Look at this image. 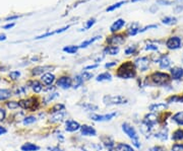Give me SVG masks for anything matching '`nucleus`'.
<instances>
[{
    "label": "nucleus",
    "mask_w": 183,
    "mask_h": 151,
    "mask_svg": "<svg viewBox=\"0 0 183 151\" xmlns=\"http://www.w3.org/2000/svg\"><path fill=\"white\" fill-rule=\"evenodd\" d=\"M158 63L160 64V68L162 69H167L170 67L171 65V60L168 56H162V57L158 60Z\"/></svg>",
    "instance_id": "a211bd4d"
},
{
    "label": "nucleus",
    "mask_w": 183,
    "mask_h": 151,
    "mask_svg": "<svg viewBox=\"0 0 183 151\" xmlns=\"http://www.w3.org/2000/svg\"><path fill=\"white\" fill-rule=\"evenodd\" d=\"M171 79L173 80H181L183 78V68L181 67H173L170 70Z\"/></svg>",
    "instance_id": "f8f14e48"
},
{
    "label": "nucleus",
    "mask_w": 183,
    "mask_h": 151,
    "mask_svg": "<svg viewBox=\"0 0 183 151\" xmlns=\"http://www.w3.org/2000/svg\"><path fill=\"white\" fill-rule=\"evenodd\" d=\"M177 22V19L173 16H166L165 18L162 19V22L164 24H168V26H171V24H174Z\"/></svg>",
    "instance_id": "c9c22d12"
},
{
    "label": "nucleus",
    "mask_w": 183,
    "mask_h": 151,
    "mask_svg": "<svg viewBox=\"0 0 183 151\" xmlns=\"http://www.w3.org/2000/svg\"><path fill=\"white\" fill-rule=\"evenodd\" d=\"M6 107L10 108V110H15V108L19 107V101H7V103H6Z\"/></svg>",
    "instance_id": "a19ab883"
},
{
    "label": "nucleus",
    "mask_w": 183,
    "mask_h": 151,
    "mask_svg": "<svg viewBox=\"0 0 183 151\" xmlns=\"http://www.w3.org/2000/svg\"><path fill=\"white\" fill-rule=\"evenodd\" d=\"M172 151H183V143H175L171 147Z\"/></svg>",
    "instance_id": "79ce46f5"
},
{
    "label": "nucleus",
    "mask_w": 183,
    "mask_h": 151,
    "mask_svg": "<svg viewBox=\"0 0 183 151\" xmlns=\"http://www.w3.org/2000/svg\"><path fill=\"white\" fill-rule=\"evenodd\" d=\"M5 111L3 110V108H0V121H2V120H4V118H5Z\"/></svg>",
    "instance_id": "864d4df0"
},
{
    "label": "nucleus",
    "mask_w": 183,
    "mask_h": 151,
    "mask_svg": "<svg viewBox=\"0 0 183 151\" xmlns=\"http://www.w3.org/2000/svg\"><path fill=\"white\" fill-rule=\"evenodd\" d=\"M96 67H98V65H91V66H87L86 68V70H87V69H94V68H96Z\"/></svg>",
    "instance_id": "bf43d9fd"
},
{
    "label": "nucleus",
    "mask_w": 183,
    "mask_h": 151,
    "mask_svg": "<svg viewBox=\"0 0 183 151\" xmlns=\"http://www.w3.org/2000/svg\"><path fill=\"white\" fill-rule=\"evenodd\" d=\"M65 117V113L64 112H59V113H55L51 116L50 118V122L51 123H58V122H61L63 121V119Z\"/></svg>",
    "instance_id": "aec40b11"
},
{
    "label": "nucleus",
    "mask_w": 183,
    "mask_h": 151,
    "mask_svg": "<svg viewBox=\"0 0 183 151\" xmlns=\"http://www.w3.org/2000/svg\"><path fill=\"white\" fill-rule=\"evenodd\" d=\"M79 48V47H77V46H67V47L63 48V51L66 52L67 54H75Z\"/></svg>",
    "instance_id": "72a5a7b5"
},
{
    "label": "nucleus",
    "mask_w": 183,
    "mask_h": 151,
    "mask_svg": "<svg viewBox=\"0 0 183 151\" xmlns=\"http://www.w3.org/2000/svg\"><path fill=\"white\" fill-rule=\"evenodd\" d=\"M83 81H84V80L82 77V75H77L74 78V85H73V87H74V88H79V86L83 85Z\"/></svg>",
    "instance_id": "4c0bfd02"
},
{
    "label": "nucleus",
    "mask_w": 183,
    "mask_h": 151,
    "mask_svg": "<svg viewBox=\"0 0 183 151\" xmlns=\"http://www.w3.org/2000/svg\"><path fill=\"white\" fill-rule=\"evenodd\" d=\"M139 30L140 29H138V24L137 23L132 24L131 27L128 30V35L129 36H134V35H136L137 33H139Z\"/></svg>",
    "instance_id": "e433bc0d"
},
{
    "label": "nucleus",
    "mask_w": 183,
    "mask_h": 151,
    "mask_svg": "<svg viewBox=\"0 0 183 151\" xmlns=\"http://www.w3.org/2000/svg\"><path fill=\"white\" fill-rule=\"evenodd\" d=\"M48 150H50V151H62L60 148H58V147H48Z\"/></svg>",
    "instance_id": "13d9d810"
},
{
    "label": "nucleus",
    "mask_w": 183,
    "mask_h": 151,
    "mask_svg": "<svg viewBox=\"0 0 183 151\" xmlns=\"http://www.w3.org/2000/svg\"><path fill=\"white\" fill-rule=\"evenodd\" d=\"M13 27H15V23H10V24H7V26H5L4 29H11Z\"/></svg>",
    "instance_id": "052dcab7"
},
{
    "label": "nucleus",
    "mask_w": 183,
    "mask_h": 151,
    "mask_svg": "<svg viewBox=\"0 0 183 151\" xmlns=\"http://www.w3.org/2000/svg\"><path fill=\"white\" fill-rule=\"evenodd\" d=\"M125 1H120V2H117V3H115V4H113V5H111L110 7H108L107 8V11H113L114 9H116V8H119L120 6H122L123 4H125Z\"/></svg>",
    "instance_id": "ea45409f"
},
{
    "label": "nucleus",
    "mask_w": 183,
    "mask_h": 151,
    "mask_svg": "<svg viewBox=\"0 0 183 151\" xmlns=\"http://www.w3.org/2000/svg\"><path fill=\"white\" fill-rule=\"evenodd\" d=\"M135 51H136V47H135V46H130V47H128L125 50V54L126 55H131L133 53H135Z\"/></svg>",
    "instance_id": "a18cd8bd"
},
{
    "label": "nucleus",
    "mask_w": 183,
    "mask_h": 151,
    "mask_svg": "<svg viewBox=\"0 0 183 151\" xmlns=\"http://www.w3.org/2000/svg\"><path fill=\"white\" fill-rule=\"evenodd\" d=\"M80 133L83 136H96L97 131L92 126L89 125H83L80 127Z\"/></svg>",
    "instance_id": "4468645a"
},
{
    "label": "nucleus",
    "mask_w": 183,
    "mask_h": 151,
    "mask_svg": "<svg viewBox=\"0 0 183 151\" xmlns=\"http://www.w3.org/2000/svg\"><path fill=\"white\" fill-rule=\"evenodd\" d=\"M101 141H102V143L104 144V146L106 147L108 150L113 149L114 147H115L114 140L112 139L111 137H109V136H103V137H101Z\"/></svg>",
    "instance_id": "2eb2a0df"
},
{
    "label": "nucleus",
    "mask_w": 183,
    "mask_h": 151,
    "mask_svg": "<svg viewBox=\"0 0 183 151\" xmlns=\"http://www.w3.org/2000/svg\"><path fill=\"white\" fill-rule=\"evenodd\" d=\"M96 22V20H95V18H93V19H90L89 22H87V27H86V29L87 30V29H90V27L93 26V24Z\"/></svg>",
    "instance_id": "5fc2aeb1"
},
{
    "label": "nucleus",
    "mask_w": 183,
    "mask_h": 151,
    "mask_svg": "<svg viewBox=\"0 0 183 151\" xmlns=\"http://www.w3.org/2000/svg\"><path fill=\"white\" fill-rule=\"evenodd\" d=\"M6 132H7V130H6V128L2 127V126H0V136H1V135H4Z\"/></svg>",
    "instance_id": "4d7b16f0"
},
{
    "label": "nucleus",
    "mask_w": 183,
    "mask_h": 151,
    "mask_svg": "<svg viewBox=\"0 0 183 151\" xmlns=\"http://www.w3.org/2000/svg\"><path fill=\"white\" fill-rule=\"evenodd\" d=\"M119 78L122 79H129L133 78L136 75V67L132 62H125L120 65V67L118 68L117 73H116Z\"/></svg>",
    "instance_id": "f257e3e1"
},
{
    "label": "nucleus",
    "mask_w": 183,
    "mask_h": 151,
    "mask_svg": "<svg viewBox=\"0 0 183 151\" xmlns=\"http://www.w3.org/2000/svg\"><path fill=\"white\" fill-rule=\"evenodd\" d=\"M118 53H119V48L117 47V46H108V47L104 49V54L115 56Z\"/></svg>",
    "instance_id": "412c9836"
},
{
    "label": "nucleus",
    "mask_w": 183,
    "mask_h": 151,
    "mask_svg": "<svg viewBox=\"0 0 183 151\" xmlns=\"http://www.w3.org/2000/svg\"><path fill=\"white\" fill-rule=\"evenodd\" d=\"M143 124H146L147 126H149L150 128H154L155 125L158 123V117L155 114L151 113V114H147L145 118H143Z\"/></svg>",
    "instance_id": "9b49d317"
},
{
    "label": "nucleus",
    "mask_w": 183,
    "mask_h": 151,
    "mask_svg": "<svg viewBox=\"0 0 183 151\" xmlns=\"http://www.w3.org/2000/svg\"><path fill=\"white\" fill-rule=\"evenodd\" d=\"M102 147L99 145V144H87L86 146H83L82 149L83 151H100Z\"/></svg>",
    "instance_id": "a878e982"
},
{
    "label": "nucleus",
    "mask_w": 183,
    "mask_h": 151,
    "mask_svg": "<svg viewBox=\"0 0 183 151\" xmlns=\"http://www.w3.org/2000/svg\"><path fill=\"white\" fill-rule=\"evenodd\" d=\"M132 2H135V1H137V0H131Z\"/></svg>",
    "instance_id": "e2e57ef3"
},
{
    "label": "nucleus",
    "mask_w": 183,
    "mask_h": 151,
    "mask_svg": "<svg viewBox=\"0 0 183 151\" xmlns=\"http://www.w3.org/2000/svg\"><path fill=\"white\" fill-rule=\"evenodd\" d=\"M103 103L107 106H120L128 103V100L123 96H105Z\"/></svg>",
    "instance_id": "7ed1b4c3"
},
{
    "label": "nucleus",
    "mask_w": 183,
    "mask_h": 151,
    "mask_svg": "<svg viewBox=\"0 0 183 151\" xmlns=\"http://www.w3.org/2000/svg\"><path fill=\"white\" fill-rule=\"evenodd\" d=\"M157 27H158L157 24H152V26H149V27H143V30H139V33H143V31H146L150 30V29H157Z\"/></svg>",
    "instance_id": "603ef678"
},
{
    "label": "nucleus",
    "mask_w": 183,
    "mask_h": 151,
    "mask_svg": "<svg viewBox=\"0 0 183 151\" xmlns=\"http://www.w3.org/2000/svg\"><path fill=\"white\" fill-rule=\"evenodd\" d=\"M172 140H174V141H181V140H183V129L179 128L175 130L173 134H172Z\"/></svg>",
    "instance_id": "bb28decb"
},
{
    "label": "nucleus",
    "mask_w": 183,
    "mask_h": 151,
    "mask_svg": "<svg viewBox=\"0 0 183 151\" xmlns=\"http://www.w3.org/2000/svg\"><path fill=\"white\" fill-rule=\"evenodd\" d=\"M11 96V91L7 88H0V100H6Z\"/></svg>",
    "instance_id": "cd10ccee"
},
{
    "label": "nucleus",
    "mask_w": 183,
    "mask_h": 151,
    "mask_svg": "<svg viewBox=\"0 0 183 151\" xmlns=\"http://www.w3.org/2000/svg\"><path fill=\"white\" fill-rule=\"evenodd\" d=\"M57 96H58V93H57V92L50 93V94H49V96H48V98H47V100H46V101H47V103H48V101H50V100H53L54 98H55V97H57Z\"/></svg>",
    "instance_id": "3c124183"
},
{
    "label": "nucleus",
    "mask_w": 183,
    "mask_h": 151,
    "mask_svg": "<svg viewBox=\"0 0 183 151\" xmlns=\"http://www.w3.org/2000/svg\"><path fill=\"white\" fill-rule=\"evenodd\" d=\"M121 128H122V131L124 132L132 141H138L139 140V137H138V134H137L136 130L134 129V127H132L131 125L128 124V123H123Z\"/></svg>",
    "instance_id": "20e7f679"
},
{
    "label": "nucleus",
    "mask_w": 183,
    "mask_h": 151,
    "mask_svg": "<svg viewBox=\"0 0 183 151\" xmlns=\"http://www.w3.org/2000/svg\"><path fill=\"white\" fill-rule=\"evenodd\" d=\"M80 124L79 122H76L74 120H67L65 122V130L67 132H76L79 131V130H80Z\"/></svg>",
    "instance_id": "9d476101"
},
{
    "label": "nucleus",
    "mask_w": 183,
    "mask_h": 151,
    "mask_svg": "<svg viewBox=\"0 0 183 151\" xmlns=\"http://www.w3.org/2000/svg\"><path fill=\"white\" fill-rule=\"evenodd\" d=\"M22 151H38L40 150V147L35 145L33 143H24L23 145L20 147Z\"/></svg>",
    "instance_id": "393cba45"
},
{
    "label": "nucleus",
    "mask_w": 183,
    "mask_h": 151,
    "mask_svg": "<svg viewBox=\"0 0 183 151\" xmlns=\"http://www.w3.org/2000/svg\"><path fill=\"white\" fill-rule=\"evenodd\" d=\"M68 27H63V29H60V30H57V31H51V33H47V34H44V35H42V36H39L37 39H44V38H47V37H50L52 36V35H55V34H59V33H62V31H64L66 30H68Z\"/></svg>",
    "instance_id": "2f4dec72"
},
{
    "label": "nucleus",
    "mask_w": 183,
    "mask_h": 151,
    "mask_svg": "<svg viewBox=\"0 0 183 151\" xmlns=\"http://www.w3.org/2000/svg\"><path fill=\"white\" fill-rule=\"evenodd\" d=\"M146 50L147 51H157L158 47L156 45H147L146 46Z\"/></svg>",
    "instance_id": "09e8293b"
},
{
    "label": "nucleus",
    "mask_w": 183,
    "mask_h": 151,
    "mask_svg": "<svg viewBox=\"0 0 183 151\" xmlns=\"http://www.w3.org/2000/svg\"><path fill=\"white\" fill-rule=\"evenodd\" d=\"M109 151H115V150H113V149H111V150H109Z\"/></svg>",
    "instance_id": "0e129e2a"
},
{
    "label": "nucleus",
    "mask_w": 183,
    "mask_h": 151,
    "mask_svg": "<svg viewBox=\"0 0 183 151\" xmlns=\"http://www.w3.org/2000/svg\"><path fill=\"white\" fill-rule=\"evenodd\" d=\"M167 104L164 103H157V104H153L150 106V111L152 113H155V112H161V111H165L167 108Z\"/></svg>",
    "instance_id": "dca6fc26"
},
{
    "label": "nucleus",
    "mask_w": 183,
    "mask_h": 151,
    "mask_svg": "<svg viewBox=\"0 0 183 151\" xmlns=\"http://www.w3.org/2000/svg\"><path fill=\"white\" fill-rule=\"evenodd\" d=\"M182 41L179 37H170L166 42V47L170 50H177L181 47Z\"/></svg>",
    "instance_id": "423d86ee"
},
{
    "label": "nucleus",
    "mask_w": 183,
    "mask_h": 151,
    "mask_svg": "<svg viewBox=\"0 0 183 151\" xmlns=\"http://www.w3.org/2000/svg\"><path fill=\"white\" fill-rule=\"evenodd\" d=\"M155 137H156L157 139H160L161 141H165V140H167L168 138V131H167V129L165 130H161V131H159L158 133H156L155 134Z\"/></svg>",
    "instance_id": "7c9ffc66"
},
{
    "label": "nucleus",
    "mask_w": 183,
    "mask_h": 151,
    "mask_svg": "<svg viewBox=\"0 0 183 151\" xmlns=\"http://www.w3.org/2000/svg\"><path fill=\"white\" fill-rule=\"evenodd\" d=\"M45 71V67H36L33 69V74L34 75H39L41 73H43Z\"/></svg>",
    "instance_id": "49530a36"
},
{
    "label": "nucleus",
    "mask_w": 183,
    "mask_h": 151,
    "mask_svg": "<svg viewBox=\"0 0 183 151\" xmlns=\"http://www.w3.org/2000/svg\"><path fill=\"white\" fill-rule=\"evenodd\" d=\"M82 77L83 78V80H89L93 77V74L92 73H87V72H83L82 74Z\"/></svg>",
    "instance_id": "8fccbe9b"
},
{
    "label": "nucleus",
    "mask_w": 183,
    "mask_h": 151,
    "mask_svg": "<svg viewBox=\"0 0 183 151\" xmlns=\"http://www.w3.org/2000/svg\"><path fill=\"white\" fill-rule=\"evenodd\" d=\"M64 104H56L54 107H52L51 108V113L52 114H55V113H59V112H62V111H64Z\"/></svg>",
    "instance_id": "f704fd0d"
},
{
    "label": "nucleus",
    "mask_w": 183,
    "mask_h": 151,
    "mask_svg": "<svg viewBox=\"0 0 183 151\" xmlns=\"http://www.w3.org/2000/svg\"><path fill=\"white\" fill-rule=\"evenodd\" d=\"M115 151H134V149L126 143H118L115 145Z\"/></svg>",
    "instance_id": "5701e85b"
},
{
    "label": "nucleus",
    "mask_w": 183,
    "mask_h": 151,
    "mask_svg": "<svg viewBox=\"0 0 183 151\" xmlns=\"http://www.w3.org/2000/svg\"><path fill=\"white\" fill-rule=\"evenodd\" d=\"M31 87L35 92L39 93V92H41L42 89H43V84H42L40 81H38V80H35V81H32Z\"/></svg>",
    "instance_id": "c756f323"
},
{
    "label": "nucleus",
    "mask_w": 183,
    "mask_h": 151,
    "mask_svg": "<svg viewBox=\"0 0 183 151\" xmlns=\"http://www.w3.org/2000/svg\"><path fill=\"white\" fill-rule=\"evenodd\" d=\"M124 24H125V20L122 19V18H119V19L116 20L113 24H112L110 30H111L112 33H115V31H118L119 30H120Z\"/></svg>",
    "instance_id": "6ab92c4d"
},
{
    "label": "nucleus",
    "mask_w": 183,
    "mask_h": 151,
    "mask_svg": "<svg viewBox=\"0 0 183 151\" xmlns=\"http://www.w3.org/2000/svg\"><path fill=\"white\" fill-rule=\"evenodd\" d=\"M19 107H22L23 108H26V110H36L38 108L39 104H38V100H36L35 97H30L28 98V100H22L19 101Z\"/></svg>",
    "instance_id": "39448f33"
},
{
    "label": "nucleus",
    "mask_w": 183,
    "mask_h": 151,
    "mask_svg": "<svg viewBox=\"0 0 183 151\" xmlns=\"http://www.w3.org/2000/svg\"><path fill=\"white\" fill-rule=\"evenodd\" d=\"M41 80L45 85H51L55 81V76L51 73H45V74L42 75Z\"/></svg>",
    "instance_id": "f3484780"
},
{
    "label": "nucleus",
    "mask_w": 183,
    "mask_h": 151,
    "mask_svg": "<svg viewBox=\"0 0 183 151\" xmlns=\"http://www.w3.org/2000/svg\"><path fill=\"white\" fill-rule=\"evenodd\" d=\"M134 65H135V67H137L140 70V71H146V70L149 69L150 60H149V58H147V57H140L135 60Z\"/></svg>",
    "instance_id": "6e6552de"
},
{
    "label": "nucleus",
    "mask_w": 183,
    "mask_h": 151,
    "mask_svg": "<svg viewBox=\"0 0 183 151\" xmlns=\"http://www.w3.org/2000/svg\"><path fill=\"white\" fill-rule=\"evenodd\" d=\"M151 81L154 84V85H158V86H163L166 85L171 80V76L167 74V73L164 72H154L152 75L150 76Z\"/></svg>",
    "instance_id": "f03ea898"
},
{
    "label": "nucleus",
    "mask_w": 183,
    "mask_h": 151,
    "mask_svg": "<svg viewBox=\"0 0 183 151\" xmlns=\"http://www.w3.org/2000/svg\"><path fill=\"white\" fill-rule=\"evenodd\" d=\"M111 79H112V76H111V74L109 72L101 73V74L98 75L97 78H96L97 81H100V82H102V81H110Z\"/></svg>",
    "instance_id": "c85d7f7f"
},
{
    "label": "nucleus",
    "mask_w": 183,
    "mask_h": 151,
    "mask_svg": "<svg viewBox=\"0 0 183 151\" xmlns=\"http://www.w3.org/2000/svg\"><path fill=\"white\" fill-rule=\"evenodd\" d=\"M150 151H166V149H165L163 146L156 145V146L152 147V148H150Z\"/></svg>",
    "instance_id": "de8ad7c7"
},
{
    "label": "nucleus",
    "mask_w": 183,
    "mask_h": 151,
    "mask_svg": "<svg viewBox=\"0 0 183 151\" xmlns=\"http://www.w3.org/2000/svg\"><path fill=\"white\" fill-rule=\"evenodd\" d=\"M99 39H101V37L97 36V37H94L93 39H90V40H87V41H84V42H83V43L79 45V48H87V46H90L91 44H93L94 42H96L97 40H99Z\"/></svg>",
    "instance_id": "473e14b6"
},
{
    "label": "nucleus",
    "mask_w": 183,
    "mask_h": 151,
    "mask_svg": "<svg viewBox=\"0 0 183 151\" xmlns=\"http://www.w3.org/2000/svg\"><path fill=\"white\" fill-rule=\"evenodd\" d=\"M19 76H20V72L19 71H11L9 73V77L12 80H16Z\"/></svg>",
    "instance_id": "c03bdc74"
},
{
    "label": "nucleus",
    "mask_w": 183,
    "mask_h": 151,
    "mask_svg": "<svg viewBox=\"0 0 183 151\" xmlns=\"http://www.w3.org/2000/svg\"><path fill=\"white\" fill-rule=\"evenodd\" d=\"M35 122H36V118L33 117V116H30V117L24 118L23 125H30V124H33V123H35Z\"/></svg>",
    "instance_id": "37998d69"
},
{
    "label": "nucleus",
    "mask_w": 183,
    "mask_h": 151,
    "mask_svg": "<svg viewBox=\"0 0 183 151\" xmlns=\"http://www.w3.org/2000/svg\"><path fill=\"white\" fill-rule=\"evenodd\" d=\"M116 115H117L116 113H111V114H106V115L91 114L90 118H91V120H93L95 122H108V121L112 120Z\"/></svg>",
    "instance_id": "0eeeda50"
},
{
    "label": "nucleus",
    "mask_w": 183,
    "mask_h": 151,
    "mask_svg": "<svg viewBox=\"0 0 183 151\" xmlns=\"http://www.w3.org/2000/svg\"><path fill=\"white\" fill-rule=\"evenodd\" d=\"M125 39L124 36H122V35H115V36H112L109 39H107V42L109 44H112L113 46H118V45H121L124 43Z\"/></svg>",
    "instance_id": "ddd939ff"
},
{
    "label": "nucleus",
    "mask_w": 183,
    "mask_h": 151,
    "mask_svg": "<svg viewBox=\"0 0 183 151\" xmlns=\"http://www.w3.org/2000/svg\"><path fill=\"white\" fill-rule=\"evenodd\" d=\"M5 39H6L5 35H0V41H4Z\"/></svg>",
    "instance_id": "680f3d73"
},
{
    "label": "nucleus",
    "mask_w": 183,
    "mask_h": 151,
    "mask_svg": "<svg viewBox=\"0 0 183 151\" xmlns=\"http://www.w3.org/2000/svg\"><path fill=\"white\" fill-rule=\"evenodd\" d=\"M167 104H173V103H183V94H173L167 98Z\"/></svg>",
    "instance_id": "4be33fe9"
},
{
    "label": "nucleus",
    "mask_w": 183,
    "mask_h": 151,
    "mask_svg": "<svg viewBox=\"0 0 183 151\" xmlns=\"http://www.w3.org/2000/svg\"><path fill=\"white\" fill-rule=\"evenodd\" d=\"M116 65V62L115 61H113V62H111V63H107L106 65H105V67L106 68H111V67H113V66H115Z\"/></svg>",
    "instance_id": "6e6d98bb"
},
{
    "label": "nucleus",
    "mask_w": 183,
    "mask_h": 151,
    "mask_svg": "<svg viewBox=\"0 0 183 151\" xmlns=\"http://www.w3.org/2000/svg\"><path fill=\"white\" fill-rule=\"evenodd\" d=\"M72 85V80L68 76H62L57 80V86L63 89L70 88Z\"/></svg>",
    "instance_id": "1a4fd4ad"
},
{
    "label": "nucleus",
    "mask_w": 183,
    "mask_h": 151,
    "mask_svg": "<svg viewBox=\"0 0 183 151\" xmlns=\"http://www.w3.org/2000/svg\"><path fill=\"white\" fill-rule=\"evenodd\" d=\"M172 122H174L176 125L183 126V111L176 113L173 117H172Z\"/></svg>",
    "instance_id": "b1692460"
},
{
    "label": "nucleus",
    "mask_w": 183,
    "mask_h": 151,
    "mask_svg": "<svg viewBox=\"0 0 183 151\" xmlns=\"http://www.w3.org/2000/svg\"><path fill=\"white\" fill-rule=\"evenodd\" d=\"M83 108H86V110L89 111V112H95V111L98 110V107L95 106V104H83Z\"/></svg>",
    "instance_id": "58836bf2"
}]
</instances>
